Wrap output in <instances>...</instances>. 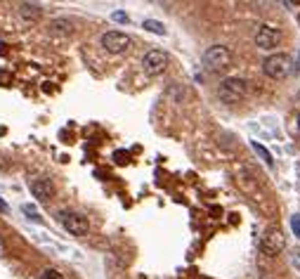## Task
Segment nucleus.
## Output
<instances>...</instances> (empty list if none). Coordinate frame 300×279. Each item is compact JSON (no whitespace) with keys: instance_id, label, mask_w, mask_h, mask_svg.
I'll use <instances>...</instances> for the list:
<instances>
[{"instance_id":"15","label":"nucleus","mask_w":300,"mask_h":279,"mask_svg":"<svg viewBox=\"0 0 300 279\" xmlns=\"http://www.w3.org/2000/svg\"><path fill=\"white\" fill-rule=\"evenodd\" d=\"M114 159H116V163H125V161H128V154H125V152H116V154H114Z\"/></svg>"},{"instance_id":"14","label":"nucleus","mask_w":300,"mask_h":279,"mask_svg":"<svg viewBox=\"0 0 300 279\" xmlns=\"http://www.w3.org/2000/svg\"><path fill=\"white\" fill-rule=\"evenodd\" d=\"M38 279H61V274L57 272V270H52V267H48V270H43L40 272V277Z\"/></svg>"},{"instance_id":"18","label":"nucleus","mask_w":300,"mask_h":279,"mask_svg":"<svg viewBox=\"0 0 300 279\" xmlns=\"http://www.w3.org/2000/svg\"><path fill=\"white\" fill-rule=\"evenodd\" d=\"M0 211H3V213H7V204L3 201V199H0Z\"/></svg>"},{"instance_id":"2","label":"nucleus","mask_w":300,"mask_h":279,"mask_svg":"<svg viewBox=\"0 0 300 279\" xmlns=\"http://www.w3.org/2000/svg\"><path fill=\"white\" fill-rule=\"evenodd\" d=\"M263 71L267 78H272V81H284V78L291 74V57L284 55V52L270 55L263 64Z\"/></svg>"},{"instance_id":"1","label":"nucleus","mask_w":300,"mask_h":279,"mask_svg":"<svg viewBox=\"0 0 300 279\" xmlns=\"http://www.w3.org/2000/svg\"><path fill=\"white\" fill-rule=\"evenodd\" d=\"M232 64V52L225 48V45H210L206 52H203V69L208 74H220L227 67Z\"/></svg>"},{"instance_id":"13","label":"nucleus","mask_w":300,"mask_h":279,"mask_svg":"<svg viewBox=\"0 0 300 279\" xmlns=\"http://www.w3.org/2000/svg\"><path fill=\"white\" fill-rule=\"evenodd\" d=\"M253 149H255V154H260V159H263L267 166H272V154L267 152V149L263 147V144H258V142H253Z\"/></svg>"},{"instance_id":"5","label":"nucleus","mask_w":300,"mask_h":279,"mask_svg":"<svg viewBox=\"0 0 300 279\" xmlns=\"http://www.w3.org/2000/svg\"><path fill=\"white\" fill-rule=\"evenodd\" d=\"M59 220H61V225H64V230H67L69 234H74V237H83V234H88V230H90L88 218L80 216V213L61 211L59 213Z\"/></svg>"},{"instance_id":"6","label":"nucleus","mask_w":300,"mask_h":279,"mask_svg":"<svg viewBox=\"0 0 300 279\" xmlns=\"http://www.w3.org/2000/svg\"><path fill=\"white\" fill-rule=\"evenodd\" d=\"M142 69L147 76H161L168 69V55L161 50H149L147 55L142 57Z\"/></svg>"},{"instance_id":"7","label":"nucleus","mask_w":300,"mask_h":279,"mask_svg":"<svg viewBox=\"0 0 300 279\" xmlns=\"http://www.w3.org/2000/svg\"><path fill=\"white\" fill-rule=\"evenodd\" d=\"M130 43H133V38L121 33V31H106L104 36H102V48H104L106 52H111V55H123V52L130 48Z\"/></svg>"},{"instance_id":"4","label":"nucleus","mask_w":300,"mask_h":279,"mask_svg":"<svg viewBox=\"0 0 300 279\" xmlns=\"http://www.w3.org/2000/svg\"><path fill=\"white\" fill-rule=\"evenodd\" d=\"M286 248V237L279 227H267L265 234L260 237V251H263L267 258H276Z\"/></svg>"},{"instance_id":"16","label":"nucleus","mask_w":300,"mask_h":279,"mask_svg":"<svg viewBox=\"0 0 300 279\" xmlns=\"http://www.w3.org/2000/svg\"><path fill=\"white\" fill-rule=\"evenodd\" d=\"M291 225H293V230H295V234L300 237V216H293V220H291Z\"/></svg>"},{"instance_id":"3","label":"nucleus","mask_w":300,"mask_h":279,"mask_svg":"<svg viewBox=\"0 0 300 279\" xmlns=\"http://www.w3.org/2000/svg\"><path fill=\"white\" fill-rule=\"evenodd\" d=\"M248 88H246V81L244 78H225L218 88V97L225 102V104H237L241 99L246 97Z\"/></svg>"},{"instance_id":"8","label":"nucleus","mask_w":300,"mask_h":279,"mask_svg":"<svg viewBox=\"0 0 300 279\" xmlns=\"http://www.w3.org/2000/svg\"><path fill=\"white\" fill-rule=\"evenodd\" d=\"M279 40H282V33L276 31V29H272V26H267V24H263L260 29H258V33H255V45L258 48H263V50L276 48Z\"/></svg>"},{"instance_id":"11","label":"nucleus","mask_w":300,"mask_h":279,"mask_svg":"<svg viewBox=\"0 0 300 279\" xmlns=\"http://www.w3.org/2000/svg\"><path fill=\"white\" fill-rule=\"evenodd\" d=\"M71 31H74V29H71V22H67V19H55V22L50 24V33H52V36H69Z\"/></svg>"},{"instance_id":"19","label":"nucleus","mask_w":300,"mask_h":279,"mask_svg":"<svg viewBox=\"0 0 300 279\" xmlns=\"http://www.w3.org/2000/svg\"><path fill=\"white\" fill-rule=\"evenodd\" d=\"M295 121H298V131H300V114H298V118H295Z\"/></svg>"},{"instance_id":"17","label":"nucleus","mask_w":300,"mask_h":279,"mask_svg":"<svg viewBox=\"0 0 300 279\" xmlns=\"http://www.w3.org/2000/svg\"><path fill=\"white\" fill-rule=\"evenodd\" d=\"M114 19H116V22H128V14H123V12H114Z\"/></svg>"},{"instance_id":"12","label":"nucleus","mask_w":300,"mask_h":279,"mask_svg":"<svg viewBox=\"0 0 300 279\" xmlns=\"http://www.w3.org/2000/svg\"><path fill=\"white\" fill-rule=\"evenodd\" d=\"M144 29L152 33H159V36H163L165 33V26L161 24V22H154V19H144Z\"/></svg>"},{"instance_id":"10","label":"nucleus","mask_w":300,"mask_h":279,"mask_svg":"<svg viewBox=\"0 0 300 279\" xmlns=\"http://www.w3.org/2000/svg\"><path fill=\"white\" fill-rule=\"evenodd\" d=\"M19 14H22V19H26V22H36V19H40V14H43V7L36 5V3H22V5H19Z\"/></svg>"},{"instance_id":"9","label":"nucleus","mask_w":300,"mask_h":279,"mask_svg":"<svg viewBox=\"0 0 300 279\" xmlns=\"http://www.w3.org/2000/svg\"><path fill=\"white\" fill-rule=\"evenodd\" d=\"M31 192H33V197L40 199V201H50L52 199V194H55V187H52V182L45 180V178H36V180H31Z\"/></svg>"},{"instance_id":"20","label":"nucleus","mask_w":300,"mask_h":279,"mask_svg":"<svg viewBox=\"0 0 300 279\" xmlns=\"http://www.w3.org/2000/svg\"><path fill=\"white\" fill-rule=\"evenodd\" d=\"M298 22H300V14H298Z\"/></svg>"}]
</instances>
